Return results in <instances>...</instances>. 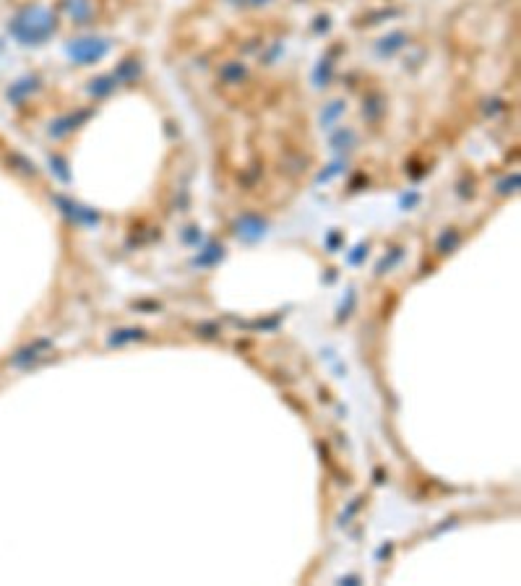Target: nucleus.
Instances as JSON below:
<instances>
[{"label": "nucleus", "instance_id": "1", "mask_svg": "<svg viewBox=\"0 0 521 586\" xmlns=\"http://www.w3.org/2000/svg\"><path fill=\"white\" fill-rule=\"evenodd\" d=\"M92 42H97V39H78L76 44H71V55L81 63H92L97 58H102L104 52H107V42H102L99 47Z\"/></svg>", "mask_w": 521, "mask_h": 586}]
</instances>
